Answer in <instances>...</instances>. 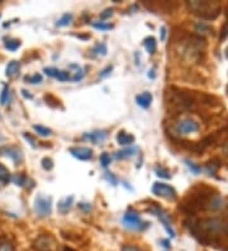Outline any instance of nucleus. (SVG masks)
I'll return each instance as SVG.
<instances>
[{"mask_svg":"<svg viewBox=\"0 0 228 251\" xmlns=\"http://www.w3.org/2000/svg\"><path fill=\"white\" fill-rule=\"evenodd\" d=\"M143 46H145V49H146V51L150 55H153L156 52L157 43H156V40L153 37H147V38L143 40Z\"/></svg>","mask_w":228,"mask_h":251,"instance_id":"obj_17","label":"nucleus"},{"mask_svg":"<svg viewBox=\"0 0 228 251\" xmlns=\"http://www.w3.org/2000/svg\"><path fill=\"white\" fill-rule=\"evenodd\" d=\"M106 179H108L113 185H117V178L112 174V173H106Z\"/></svg>","mask_w":228,"mask_h":251,"instance_id":"obj_40","label":"nucleus"},{"mask_svg":"<svg viewBox=\"0 0 228 251\" xmlns=\"http://www.w3.org/2000/svg\"><path fill=\"white\" fill-rule=\"evenodd\" d=\"M112 14H113V10H112V9H105V10H104V12L101 14V18L104 21V19L109 18V17L112 16Z\"/></svg>","mask_w":228,"mask_h":251,"instance_id":"obj_39","label":"nucleus"},{"mask_svg":"<svg viewBox=\"0 0 228 251\" xmlns=\"http://www.w3.org/2000/svg\"><path fill=\"white\" fill-rule=\"evenodd\" d=\"M0 155L9 157V159H12L15 164H21V162L23 161V153H22V151L19 150L18 147H14V146L1 147V149H0Z\"/></svg>","mask_w":228,"mask_h":251,"instance_id":"obj_10","label":"nucleus"},{"mask_svg":"<svg viewBox=\"0 0 228 251\" xmlns=\"http://www.w3.org/2000/svg\"><path fill=\"white\" fill-rule=\"evenodd\" d=\"M0 251H14V246L8 241L0 242Z\"/></svg>","mask_w":228,"mask_h":251,"instance_id":"obj_32","label":"nucleus"},{"mask_svg":"<svg viewBox=\"0 0 228 251\" xmlns=\"http://www.w3.org/2000/svg\"><path fill=\"white\" fill-rule=\"evenodd\" d=\"M149 77H151V79H155V71L151 70L149 73Z\"/></svg>","mask_w":228,"mask_h":251,"instance_id":"obj_46","label":"nucleus"},{"mask_svg":"<svg viewBox=\"0 0 228 251\" xmlns=\"http://www.w3.org/2000/svg\"><path fill=\"white\" fill-rule=\"evenodd\" d=\"M150 211H151L152 213L158 218V220L161 221L162 225H164L165 227V230L167 231V233H169L171 237H174V236H175V232H174L173 227H171L170 215H169L166 211H164L161 207H158V205H152L151 208H150Z\"/></svg>","mask_w":228,"mask_h":251,"instance_id":"obj_8","label":"nucleus"},{"mask_svg":"<svg viewBox=\"0 0 228 251\" xmlns=\"http://www.w3.org/2000/svg\"><path fill=\"white\" fill-rule=\"evenodd\" d=\"M117 142L122 146H126V145H132L134 142V136L131 133H127L125 131H119L118 135H117Z\"/></svg>","mask_w":228,"mask_h":251,"instance_id":"obj_14","label":"nucleus"},{"mask_svg":"<svg viewBox=\"0 0 228 251\" xmlns=\"http://www.w3.org/2000/svg\"><path fill=\"white\" fill-rule=\"evenodd\" d=\"M41 164H42V168L45 169V170H51V169L53 168V161H52L50 157H43Z\"/></svg>","mask_w":228,"mask_h":251,"instance_id":"obj_31","label":"nucleus"},{"mask_svg":"<svg viewBox=\"0 0 228 251\" xmlns=\"http://www.w3.org/2000/svg\"><path fill=\"white\" fill-rule=\"evenodd\" d=\"M155 173H156V175H157L158 178H162V179H170L171 178L170 172H169L167 169L162 168V166H156Z\"/></svg>","mask_w":228,"mask_h":251,"instance_id":"obj_25","label":"nucleus"},{"mask_svg":"<svg viewBox=\"0 0 228 251\" xmlns=\"http://www.w3.org/2000/svg\"><path fill=\"white\" fill-rule=\"evenodd\" d=\"M25 81L29 84H40L42 83V75H40V74H34L32 76H25Z\"/></svg>","mask_w":228,"mask_h":251,"instance_id":"obj_27","label":"nucleus"},{"mask_svg":"<svg viewBox=\"0 0 228 251\" xmlns=\"http://www.w3.org/2000/svg\"><path fill=\"white\" fill-rule=\"evenodd\" d=\"M209 188L199 187V192L190 194L186 197L184 203L181 204V209L186 213H194V212L205 211V209H216L222 208L223 199L217 194L210 193Z\"/></svg>","mask_w":228,"mask_h":251,"instance_id":"obj_2","label":"nucleus"},{"mask_svg":"<svg viewBox=\"0 0 228 251\" xmlns=\"http://www.w3.org/2000/svg\"><path fill=\"white\" fill-rule=\"evenodd\" d=\"M228 36V22L225 25V27L222 28V32H221V37L222 38H226Z\"/></svg>","mask_w":228,"mask_h":251,"instance_id":"obj_42","label":"nucleus"},{"mask_svg":"<svg viewBox=\"0 0 228 251\" xmlns=\"http://www.w3.org/2000/svg\"><path fill=\"white\" fill-rule=\"evenodd\" d=\"M185 164L186 166L189 168V170L193 173V174H199V173L202 172V168L199 165H197V164H194L193 161H190V160H185Z\"/></svg>","mask_w":228,"mask_h":251,"instance_id":"obj_28","label":"nucleus"},{"mask_svg":"<svg viewBox=\"0 0 228 251\" xmlns=\"http://www.w3.org/2000/svg\"><path fill=\"white\" fill-rule=\"evenodd\" d=\"M70 153L73 155L75 159L81 160V161H88L93 157V150L89 149V147H82V146H76V147H70L69 149Z\"/></svg>","mask_w":228,"mask_h":251,"instance_id":"obj_11","label":"nucleus"},{"mask_svg":"<svg viewBox=\"0 0 228 251\" xmlns=\"http://www.w3.org/2000/svg\"><path fill=\"white\" fill-rule=\"evenodd\" d=\"M25 140H27V141L30 142V146H32V147H37L36 140H34V138L32 137V136L28 135V133H25Z\"/></svg>","mask_w":228,"mask_h":251,"instance_id":"obj_38","label":"nucleus"},{"mask_svg":"<svg viewBox=\"0 0 228 251\" xmlns=\"http://www.w3.org/2000/svg\"><path fill=\"white\" fill-rule=\"evenodd\" d=\"M19 70H21V64L18 61H10L9 64L6 65L5 69V75L10 79L15 77L19 74Z\"/></svg>","mask_w":228,"mask_h":251,"instance_id":"obj_15","label":"nucleus"},{"mask_svg":"<svg viewBox=\"0 0 228 251\" xmlns=\"http://www.w3.org/2000/svg\"><path fill=\"white\" fill-rule=\"evenodd\" d=\"M122 222H123L126 228L132 231H142L150 226V224H147V222L141 220L140 216L137 215L134 211H132V209L126 212V215L123 216Z\"/></svg>","mask_w":228,"mask_h":251,"instance_id":"obj_4","label":"nucleus"},{"mask_svg":"<svg viewBox=\"0 0 228 251\" xmlns=\"http://www.w3.org/2000/svg\"><path fill=\"white\" fill-rule=\"evenodd\" d=\"M33 129L37 132V133H38V135L42 136V137H47V136L52 135V131H51V129L47 128V127H43V126L34 125V126H33Z\"/></svg>","mask_w":228,"mask_h":251,"instance_id":"obj_24","label":"nucleus"},{"mask_svg":"<svg viewBox=\"0 0 228 251\" xmlns=\"http://www.w3.org/2000/svg\"><path fill=\"white\" fill-rule=\"evenodd\" d=\"M51 209L52 201L50 197L42 196V194L36 197V201H34V212L37 213V216L47 217V216L51 215Z\"/></svg>","mask_w":228,"mask_h":251,"instance_id":"obj_5","label":"nucleus"},{"mask_svg":"<svg viewBox=\"0 0 228 251\" xmlns=\"http://www.w3.org/2000/svg\"><path fill=\"white\" fill-rule=\"evenodd\" d=\"M188 6L195 16L207 21L217 18L221 12V5L218 3H210V1H189Z\"/></svg>","mask_w":228,"mask_h":251,"instance_id":"obj_3","label":"nucleus"},{"mask_svg":"<svg viewBox=\"0 0 228 251\" xmlns=\"http://www.w3.org/2000/svg\"><path fill=\"white\" fill-rule=\"evenodd\" d=\"M36 251H57V242L51 235H41L33 242Z\"/></svg>","mask_w":228,"mask_h":251,"instance_id":"obj_6","label":"nucleus"},{"mask_svg":"<svg viewBox=\"0 0 228 251\" xmlns=\"http://www.w3.org/2000/svg\"><path fill=\"white\" fill-rule=\"evenodd\" d=\"M101 166L103 168H106V166L109 165L110 164V156H109V153H101Z\"/></svg>","mask_w":228,"mask_h":251,"instance_id":"obj_33","label":"nucleus"},{"mask_svg":"<svg viewBox=\"0 0 228 251\" xmlns=\"http://www.w3.org/2000/svg\"><path fill=\"white\" fill-rule=\"evenodd\" d=\"M73 202H74V197H66V198H64L62 201H60L57 204L58 212L64 213V215L65 213H67V212L70 211Z\"/></svg>","mask_w":228,"mask_h":251,"instance_id":"obj_16","label":"nucleus"},{"mask_svg":"<svg viewBox=\"0 0 228 251\" xmlns=\"http://www.w3.org/2000/svg\"><path fill=\"white\" fill-rule=\"evenodd\" d=\"M4 46L8 51H17L21 47V41L15 40V38H4Z\"/></svg>","mask_w":228,"mask_h":251,"instance_id":"obj_18","label":"nucleus"},{"mask_svg":"<svg viewBox=\"0 0 228 251\" xmlns=\"http://www.w3.org/2000/svg\"><path fill=\"white\" fill-rule=\"evenodd\" d=\"M93 27L97 28V29H99V31H109V29H112L114 25H109V23H104V22H94L93 23Z\"/></svg>","mask_w":228,"mask_h":251,"instance_id":"obj_26","label":"nucleus"},{"mask_svg":"<svg viewBox=\"0 0 228 251\" xmlns=\"http://www.w3.org/2000/svg\"><path fill=\"white\" fill-rule=\"evenodd\" d=\"M136 101H137V104L140 105V107L147 109L152 103V94L149 92H143L142 94L137 95Z\"/></svg>","mask_w":228,"mask_h":251,"instance_id":"obj_13","label":"nucleus"},{"mask_svg":"<svg viewBox=\"0 0 228 251\" xmlns=\"http://www.w3.org/2000/svg\"><path fill=\"white\" fill-rule=\"evenodd\" d=\"M13 181H14L15 185H18V187H25V184L29 181V179H28L25 174H17L13 176Z\"/></svg>","mask_w":228,"mask_h":251,"instance_id":"obj_23","label":"nucleus"},{"mask_svg":"<svg viewBox=\"0 0 228 251\" xmlns=\"http://www.w3.org/2000/svg\"><path fill=\"white\" fill-rule=\"evenodd\" d=\"M161 244H162V246H164V248L170 249V242L167 241V240H161Z\"/></svg>","mask_w":228,"mask_h":251,"instance_id":"obj_44","label":"nucleus"},{"mask_svg":"<svg viewBox=\"0 0 228 251\" xmlns=\"http://www.w3.org/2000/svg\"><path fill=\"white\" fill-rule=\"evenodd\" d=\"M93 51H94L97 55H101V56H105L106 55V46L104 45V43H98L97 46L93 49Z\"/></svg>","mask_w":228,"mask_h":251,"instance_id":"obj_29","label":"nucleus"},{"mask_svg":"<svg viewBox=\"0 0 228 251\" xmlns=\"http://www.w3.org/2000/svg\"><path fill=\"white\" fill-rule=\"evenodd\" d=\"M189 230L199 241L207 245H213L228 237V221L214 217L190 221Z\"/></svg>","mask_w":228,"mask_h":251,"instance_id":"obj_1","label":"nucleus"},{"mask_svg":"<svg viewBox=\"0 0 228 251\" xmlns=\"http://www.w3.org/2000/svg\"><path fill=\"white\" fill-rule=\"evenodd\" d=\"M82 138H84V140H86V141H90V142H93V144L98 145L105 140L106 132L105 131L90 132V133H85V135L82 136Z\"/></svg>","mask_w":228,"mask_h":251,"instance_id":"obj_12","label":"nucleus"},{"mask_svg":"<svg viewBox=\"0 0 228 251\" xmlns=\"http://www.w3.org/2000/svg\"><path fill=\"white\" fill-rule=\"evenodd\" d=\"M217 168H218V164H216V162H214V161H209V162H208V164H207L208 172H209L212 175L216 174Z\"/></svg>","mask_w":228,"mask_h":251,"instance_id":"obj_34","label":"nucleus"},{"mask_svg":"<svg viewBox=\"0 0 228 251\" xmlns=\"http://www.w3.org/2000/svg\"><path fill=\"white\" fill-rule=\"evenodd\" d=\"M71 22H73V14H70V13H65L64 16L58 19L56 25H57V27H66V25H70Z\"/></svg>","mask_w":228,"mask_h":251,"instance_id":"obj_22","label":"nucleus"},{"mask_svg":"<svg viewBox=\"0 0 228 251\" xmlns=\"http://www.w3.org/2000/svg\"><path fill=\"white\" fill-rule=\"evenodd\" d=\"M112 70H113V66H106V68L104 69V70L101 71V74H99V76H101V77H105L106 75H109L110 71H112Z\"/></svg>","mask_w":228,"mask_h":251,"instance_id":"obj_37","label":"nucleus"},{"mask_svg":"<svg viewBox=\"0 0 228 251\" xmlns=\"http://www.w3.org/2000/svg\"><path fill=\"white\" fill-rule=\"evenodd\" d=\"M22 94L25 95V98H28V99L33 98V95L29 94V92H27V90H25V89H22Z\"/></svg>","mask_w":228,"mask_h":251,"instance_id":"obj_43","label":"nucleus"},{"mask_svg":"<svg viewBox=\"0 0 228 251\" xmlns=\"http://www.w3.org/2000/svg\"><path fill=\"white\" fill-rule=\"evenodd\" d=\"M165 37H166V28L161 27V41L165 40Z\"/></svg>","mask_w":228,"mask_h":251,"instance_id":"obj_45","label":"nucleus"},{"mask_svg":"<svg viewBox=\"0 0 228 251\" xmlns=\"http://www.w3.org/2000/svg\"><path fill=\"white\" fill-rule=\"evenodd\" d=\"M134 152H136V149H133V147H131V149H125V150H121L118 151V152L114 153V157H116V159L122 160V159H126V157L132 156Z\"/></svg>","mask_w":228,"mask_h":251,"instance_id":"obj_21","label":"nucleus"},{"mask_svg":"<svg viewBox=\"0 0 228 251\" xmlns=\"http://www.w3.org/2000/svg\"><path fill=\"white\" fill-rule=\"evenodd\" d=\"M77 207H79L80 209H82V211H90L91 209V205L89 204V203H79Z\"/></svg>","mask_w":228,"mask_h":251,"instance_id":"obj_41","label":"nucleus"},{"mask_svg":"<svg viewBox=\"0 0 228 251\" xmlns=\"http://www.w3.org/2000/svg\"><path fill=\"white\" fill-rule=\"evenodd\" d=\"M226 56H227V58H228V46H227V49H226Z\"/></svg>","mask_w":228,"mask_h":251,"instance_id":"obj_47","label":"nucleus"},{"mask_svg":"<svg viewBox=\"0 0 228 251\" xmlns=\"http://www.w3.org/2000/svg\"><path fill=\"white\" fill-rule=\"evenodd\" d=\"M10 99H12V93H10L9 86L5 85L3 88V92L0 94V103L3 105H6V103H9Z\"/></svg>","mask_w":228,"mask_h":251,"instance_id":"obj_20","label":"nucleus"},{"mask_svg":"<svg viewBox=\"0 0 228 251\" xmlns=\"http://www.w3.org/2000/svg\"><path fill=\"white\" fill-rule=\"evenodd\" d=\"M84 76H85V73H84V70H81V68H79L76 71L75 76L73 77V81H80Z\"/></svg>","mask_w":228,"mask_h":251,"instance_id":"obj_35","label":"nucleus"},{"mask_svg":"<svg viewBox=\"0 0 228 251\" xmlns=\"http://www.w3.org/2000/svg\"><path fill=\"white\" fill-rule=\"evenodd\" d=\"M175 128L180 135H190V133H195L199 131V123L192 118H185V120L180 121Z\"/></svg>","mask_w":228,"mask_h":251,"instance_id":"obj_9","label":"nucleus"},{"mask_svg":"<svg viewBox=\"0 0 228 251\" xmlns=\"http://www.w3.org/2000/svg\"><path fill=\"white\" fill-rule=\"evenodd\" d=\"M45 74L46 75H49L50 77H55V79H57L58 76V73H60V70L56 68H45Z\"/></svg>","mask_w":228,"mask_h":251,"instance_id":"obj_30","label":"nucleus"},{"mask_svg":"<svg viewBox=\"0 0 228 251\" xmlns=\"http://www.w3.org/2000/svg\"><path fill=\"white\" fill-rule=\"evenodd\" d=\"M10 173L4 165L0 164V185H6L10 181Z\"/></svg>","mask_w":228,"mask_h":251,"instance_id":"obj_19","label":"nucleus"},{"mask_svg":"<svg viewBox=\"0 0 228 251\" xmlns=\"http://www.w3.org/2000/svg\"><path fill=\"white\" fill-rule=\"evenodd\" d=\"M152 193L160 198L167 199V201H175L177 197V190L171 185H167L165 183H155L152 185Z\"/></svg>","mask_w":228,"mask_h":251,"instance_id":"obj_7","label":"nucleus"},{"mask_svg":"<svg viewBox=\"0 0 228 251\" xmlns=\"http://www.w3.org/2000/svg\"><path fill=\"white\" fill-rule=\"evenodd\" d=\"M122 251H142V250L138 248H136V246H133V245H125L123 248H122Z\"/></svg>","mask_w":228,"mask_h":251,"instance_id":"obj_36","label":"nucleus"}]
</instances>
